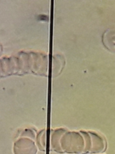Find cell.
<instances>
[{
    "label": "cell",
    "mask_w": 115,
    "mask_h": 154,
    "mask_svg": "<svg viewBox=\"0 0 115 154\" xmlns=\"http://www.w3.org/2000/svg\"><path fill=\"white\" fill-rule=\"evenodd\" d=\"M60 145L63 154H83L84 140L81 132L66 131L61 137Z\"/></svg>",
    "instance_id": "1"
},
{
    "label": "cell",
    "mask_w": 115,
    "mask_h": 154,
    "mask_svg": "<svg viewBox=\"0 0 115 154\" xmlns=\"http://www.w3.org/2000/svg\"><path fill=\"white\" fill-rule=\"evenodd\" d=\"M38 152L35 140L26 137L19 138L13 147V154H37Z\"/></svg>",
    "instance_id": "2"
},
{
    "label": "cell",
    "mask_w": 115,
    "mask_h": 154,
    "mask_svg": "<svg viewBox=\"0 0 115 154\" xmlns=\"http://www.w3.org/2000/svg\"><path fill=\"white\" fill-rule=\"evenodd\" d=\"M92 138V148L89 154L103 153L107 149V142L101 135L93 132H89Z\"/></svg>",
    "instance_id": "3"
},
{
    "label": "cell",
    "mask_w": 115,
    "mask_h": 154,
    "mask_svg": "<svg viewBox=\"0 0 115 154\" xmlns=\"http://www.w3.org/2000/svg\"><path fill=\"white\" fill-rule=\"evenodd\" d=\"M66 132L65 129H59L54 131L51 135L50 150L59 154H63L60 145V141L63 134Z\"/></svg>",
    "instance_id": "4"
},
{
    "label": "cell",
    "mask_w": 115,
    "mask_h": 154,
    "mask_svg": "<svg viewBox=\"0 0 115 154\" xmlns=\"http://www.w3.org/2000/svg\"><path fill=\"white\" fill-rule=\"evenodd\" d=\"M46 132L42 131L38 134L35 139V142L36 146L38 148V151L41 152H44L46 148Z\"/></svg>",
    "instance_id": "5"
},
{
    "label": "cell",
    "mask_w": 115,
    "mask_h": 154,
    "mask_svg": "<svg viewBox=\"0 0 115 154\" xmlns=\"http://www.w3.org/2000/svg\"><path fill=\"white\" fill-rule=\"evenodd\" d=\"M84 140V150L83 154H89L92 148V138L89 132L85 131H81Z\"/></svg>",
    "instance_id": "6"
},
{
    "label": "cell",
    "mask_w": 115,
    "mask_h": 154,
    "mask_svg": "<svg viewBox=\"0 0 115 154\" xmlns=\"http://www.w3.org/2000/svg\"><path fill=\"white\" fill-rule=\"evenodd\" d=\"M101 154H103V153H101Z\"/></svg>",
    "instance_id": "7"
}]
</instances>
